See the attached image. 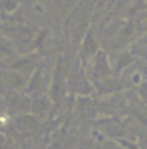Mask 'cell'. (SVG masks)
Masks as SVG:
<instances>
[{"instance_id":"6da1fadb","label":"cell","mask_w":147,"mask_h":149,"mask_svg":"<svg viewBox=\"0 0 147 149\" xmlns=\"http://www.w3.org/2000/svg\"><path fill=\"white\" fill-rule=\"evenodd\" d=\"M97 41L92 36V31L89 29L84 36V41H83V49H81V60L83 63H86L89 60V57H96L97 55Z\"/></svg>"},{"instance_id":"7a4b0ae2","label":"cell","mask_w":147,"mask_h":149,"mask_svg":"<svg viewBox=\"0 0 147 149\" xmlns=\"http://www.w3.org/2000/svg\"><path fill=\"white\" fill-rule=\"evenodd\" d=\"M94 71H96L97 76H108L110 74V67H108V60H107V55L103 50H99L97 55L94 57Z\"/></svg>"},{"instance_id":"3957f363","label":"cell","mask_w":147,"mask_h":149,"mask_svg":"<svg viewBox=\"0 0 147 149\" xmlns=\"http://www.w3.org/2000/svg\"><path fill=\"white\" fill-rule=\"evenodd\" d=\"M34 62H37L36 60V55H33V57H24V58H21V60H18V63L15 65V70H18L19 73H33V70H34Z\"/></svg>"},{"instance_id":"277c9868","label":"cell","mask_w":147,"mask_h":149,"mask_svg":"<svg viewBox=\"0 0 147 149\" xmlns=\"http://www.w3.org/2000/svg\"><path fill=\"white\" fill-rule=\"evenodd\" d=\"M132 62H134V58H132V55L129 52H125L123 55H120L116 58V65H115V70H113L115 74H120L128 65H131Z\"/></svg>"},{"instance_id":"5b68a950","label":"cell","mask_w":147,"mask_h":149,"mask_svg":"<svg viewBox=\"0 0 147 149\" xmlns=\"http://www.w3.org/2000/svg\"><path fill=\"white\" fill-rule=\"evenodd\" d=\"M18 8V3H16L15 0H0V11L2 13H11V11H15Z\"/></svg>"},{"instance_id":"8992f818","label":"cell","mask_w":147,"mask_h":149,"mask_svg":"<svg viewBox=\"0 0 147 149\" xmlns=\"http://www.w3.org/2000/svg\"><path fill=\"white\" fill-rule=\"evenodd\" d=\"M141 88H139V93H141V96L144 97V101L147 102V83H141Z\"/></svg>"},{"instance_id":"52a82bcc","label":"cell","mask_w":147,"mask_h":149,"mask_svg":"<svg viewBox=\"0 0 147 149\" xmlns=\"http://www.w3.org/2000/svg\"><path fill=\"white\" fill-rule=\"evenodd\" d=\"M142 39H144V41H146V42H147V34H146V36H144V37H142Z\"/></svg>"}]
</instances>
